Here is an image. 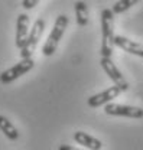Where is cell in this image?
Returning <instances> with one entry per match:
<instances>
[{
  "label": "cell",
  "mask_w": 143,
  "mask_h": 150,
  "mask_svg": "<svg viewBox=\"0 0 143 150\" xmlns=\"http://www.w3.org/2000/svg\"><path fill=\"white\" fill-rule=\"evenodd\" d=\"M68 25H70V19H68L67 15H59L56 18V20L54 23V28H52L49 36H48L43 48H42L43 56H52L55 54V51H56V48L59 45V40H61V38L64 36Z\"/></svg>",
  "instance_id": "7a4b0ae2"
},
{
  "label": "cell",
  "mask_w": 143,
  "mask_h": 150,
  "mask_svg": "<svg viewBox=\"0 0 143 150\" xmlns=\"http://www.w3.org/2000/svg\"><path fill=\"white\" fill-rule=\"evenodd\" d=\"M100 65H101L103 71L108 75V78L114 82L116 87H119L122 91H127L129 90V82L126 81V78L123 76L122 71L117 68V65L110 58H101L100 59Z\"/></svg>",
  "instance_id": "5b68a950"
},
{
  "label": "cell",
  "mask_w": 143,
  "mask_h": 150,
  "mask_svg": "<svg viewBox=\"0 0 143 150\" xmlns=\"http://www.w3.org/2000/svg\"><path fill=\"white\" fill-rule=\"evenodd\" d=\"M104 112L108 115L116 117H129V118H143V108L134 105H125V104H116L110 103L104 105Z\"/></svg>",
  "instance_id": "8992f818"
},
{
  "label": "cell",
  "mask_w": 143,
  "mask_h": 150,
  "mask_svg": "<svg viewBox=\"0 0 143 150\" xmlns=\"http://www.w3.org/2000/svg\"><path fill=\"white\" fill-rule=\"evenodd\" d=\"M0 131L9 139V140H18L19 139V131L13 126V123L6 118L4 115H0Z\"/></svg>",
  "instance_id": "8fae6325"
},
{
  "label": "cell",
  "mask_w": 143,
  "mask_h": 150,
  "mask_svg": "<svg viewBox=\"0 0 143 150\" xmlns=\"http://www.w3.org/2000/svg\"><path fill=\"white\" fill-rule=\"evenodd\" d=\"M114 45L119 46L120 49H123L125 52H129L132 55H137L143 58V45L139 43V42H134V40H132V39H129L126 36H122V35H116Z\"/></svg>",
  "instance_id": "9c48e42d"
},
{
  "label": "cell",
  "mask_w": 143,
  "mask_h": 150,
  "mask_svg": "<svg viewBox=\"0 0 143 150\" xmlns=\"http://www.w3.org/2000/svg\"><path fill=\"white\" fill-rule=\"evenodd\" d=\"M58 150H81V149H77V147H74V146H68V144H61Z\"/></svg>",
  "instance_id": "9a60e30c"
},
{
  "label": "cell",
  "mask_w": 143,
  "mask_h": 150,
  "mask_svg": "<svg viewBox=\"0 0 143 150\" xmlns=\"http://www.w3.org/2000/svg\"><path fill=\"white\" fill-rule=\"evenodd\" d=\"M74 140L78 144L84 146L87 150H101V147H103V143L98 139H95L94 136H91L85 131H75L74 133Z\"/></svg>",
  "instance_id": "30bf717a"
},
{
  "label": "cell",
  "mask_w": 143,
  "mask_h": 150,
  "mask_svg": "<svg viewBox=\"0 0 143 150\" xmlns=\"http://www.w3.org/2000/svg\"><path fill=\"white\" fill-rule=\"evenodd\" d=\"M120 93H122V90L119 87L113 85V87H110V88L101 91V93L95 94V95H91L88 100H87V104H88L91 108H98L101 105H107L114 98H117L120 95Z\"/></svg>",
  "instance_id": "52a82bcc"
},
{
  "label": "cell",
  "mask_w": 143,
  "mask_h": 150,
  "mask_svg": "<svg viewBox=\"0 0 143 150\" xmlns=\"http://www.w3.org/2000/svg\"><path fill=\"white\" fill-rule=\"evenodd\" d=\"M29 16L26 13H20L16 20V46L22 49L26 45V40L29 36Z\"/></svg>",
  "instance_id": "ba28073f"
},
{
  "label": "cell",
  "mask_w": 143,
  "mask_h": 150,
  "mask_svg": "<svg viewBox=\"0 0 143 150\" xmlns=\"http://www.w3.org/2000/svg\"><path fill=\"white\" fill-rule=\"evenodd\" d=\"M75 18L78 26H87L88 25V7L85 1H75Z\"/></svg>",
  "instance_id": "7c38bea8"
},
{
  "label": "cell",
  "mask_w": 143,
  "mask_h": 150,
  "mask_svg": "<svg viewBox=\"0 0 143 150\" xmlns=\"http://www.w3.org/2000/svg\"><path fill=\"white\" fill-rule=\"evenodd\" d=\"M33 67H35V62H33L32 58L31 59H20L18 64H15L13 67L7 68L6 71H3L0 74V82L7 85V84L16 81L18 78H20L26 72H29L31 69H33Z\"/></svg>",
  "instance_id": "277c9868"
},
{
  "label": "cell",
  "mask_w": 143,
  "mask_h": 150,
  "mask_svg": "<svg viewBox=\"0 0 143 150\" xmlns=\"http://www.w3.org/2000/svg\"><path fill=\"white\" fill-rule=\"evenodd\" d=\"M36 4H38V0H23L22 1V6L25 9H33Z\"/></svg>",
  "instance_id": "5bb4252c"
},
{
  "label": "cell",
  "mask_w": 143,
  "mask_h": 150,
  "mask_svg": "<svg viewBox=\"0 0 143 150\" xmlns=\"http://www.w3.org/2000/svg\"><path fill=\"white\" fill-rule=\"evenodd\" d=\"M45 30V20L42 18L36 19L33 22V26L29 32V36H28V40H26V45L20 49V58L22 59H31L32 54L35 52L36 46L41 40V36Z\"/></svg>",
  "instance_id": "3957f363"
},
{
  "label": "cell",
  "mask_w": 143,
  "mask_h": 150,
  "mask_svg": "<svg viewBox=\"0 0 143 150\" xmlns=\"http://www.w3.org/2000/svg\"><path fill=\"white\" fill-rule=\"evenodd\" d=\"M137 1L136 0H119V1H116L114 4H113V7H111V12H113V15H120V13H123L126 10H129L132 6H134Z\"/></svg>",
  "instance_id": "4fadbf2b"
},
{
  "label": "cell",
  "mask_w": 143,
  "mask_h": 150,
  "mask_svg": "<svg viewBox=\"0 0 143 150\" xmlns=\"http://www.w3.org/2000/svg\"><path fill=\"white\" fill-rule=\"evenodd\" d=\"M113 12L111 9H104L101 12V58H110L113 55L114 46V30H113Z\"/></svg>",
  "instance_id": "6da1fadb"
}]
</instances>
